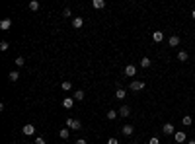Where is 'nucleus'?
<instances>
[{"label": "nucleus", "instance_id": "obj_1", "mask_svg": "<svg viewBox=\"0 0 195 144\" xmlns=\"http://www.w3.org/2000/svg\"><path fill=\"white\" fill-rule=\"evenodd\" d=\"M64 125H66V129H70V130H78L82 127V123L78 121V119H66Z\"/></svg>", "mask_w": 195, "mask_h": 144}, {"label": "nucleus", "instance_id": "obj_2", "mask_svg": "<svg viewBox=\"0 0 195 144\" xmlns=\"http://www.w3.org/2000/svg\"><path fill=\"white\" fill-rule=\"evenodd\" d=\"M129 88L133 90V92H140V90H144V82L143 80H133L129 84Z\"/></svg>", "mask_w": 195, "mask_h": 144}, {"label": "nucleus", "instance_id": "obj_3", "mask_svg": "<svg viewBox=\"0 0 195 144\" xmlns=\"http://www.w3.org/2000/svg\"><path fill=\"white\" fill-rule=\"evenodd\" d=\"M174 140H176L178 144H184L185 140H187V136H185L184 130H176V134H174Z\"/></svg>", "mask_w": 195, "mask_h": 144}, {"label": "nucleus", "instance_id": "obj_4", "mask_svg": "<svg viewBox=\"0 0 195 144\" xmlns=\"http://www.w3.org/2000/svg\"><path fill=\"white\" fill-rule=\"evenodd\" d=\"M22 133L26 134V136H31V134H35V125H24V127H22Z\"/></svg>", "mask_w": 195, "mask_h": 144}, {"label": "nucleus", "instance_id": "obj_5", "mask_svg": "<svg viewBox=\"0 0 195 144\" xmlns=\"http://www.w3.org/2000/svg\"><path fill=\"white\" fill-rule=\"evenodd\" d=\"M162 133L164 134H176V129H174L172 123H166V125H162Z\"/></svg>", "mask_w": 195, "mask_h": 144}, {"label": "nucleus", "instance_id": "obj_6", "mask_svg": "<svg viewBox=\"0 0 195 144\" xmlns=\"http://www.w3.org/2000/svg\"><path fill=\"white\" fill-rule=\"evenodd\" d=\"M82 26H84V20H82L80 16H74V18H72V27H74V29H80Z\"/></svg>", "mask_w": 195, "mask_h": 144}, {"label": "nucleus", "instance_id": "obj_7", "mask_svg": "<svg viewBox=\"0 0 195 144\" xmlns=\"http://www.w3.org/2000/svg\"><path fill=\"white\" fill-rule=\"evenodd\" d=\"M10 27H12V20L10 18H4L2 22H0V29H2V31H8Z\"/></svg>", "mask_w": 195, "mask_h": 144}, {"label": "nucleus", "instance_id": "obj_8", "mask_svg": "<svg viewBox=\"0 0 195 144\" xmlns=\"http://www.w3.org/2000/svg\"><path fill=\"white\" fill-rule=\"evenodd\" d=\"M125 74H127L129 78L137 76V66H135V64H127V66H125Z\"/></svg>", "mask_w": 195, "mask_h": 144}, {"label": "nucleus", "instance_id": "obj_9", "mask_svg": "<svg viewBox=\"0 0 195 144\" xmlns=\"http://www.w3.org/2000/svg\"><path fill=\"white\" fill-rule=\"evenodd\" d=\"M121 133L125 134V136H131V134L135 133V127H133V125H123L121 127Z\"/></svg>", "mask_w": 195, "mask_h": 144}, {"label": "nucleus", "instance_id": "obj_10", "mask_svg": "<svg viewBox=\"0 0 195 144\" xmlns=\"http://www.w3.org/2000/svg\"><path fill=\"white\" fill-rule=\"evenodd\" d=\"M180 43H181L180 35H172V37H170V39H168V45H170V47H178V45H180Z\"/></svg>", "mask_w": 195, "mask_h": 144}, {"label": "nucleus", "instance_id": "obj_11", "mask_svg": "<svg viewBox=\"0 0 195 144\" xmlns=\"http://www.w3.org/2000/svg\"><path fill=\"white\" fill-rule=\"evenodd\" d=\"M117 113L121 115V117H129L131 115V107L129 105H121V109H117Z\"/></svg>", "mask_w": 195, "mask_h": 144}, {"label": "nucleus", "instance_id": "obj_12", "mask_svg": "<svg viewBox=\"0 0 195 144\" xmlns=\"http://www.w3.org/2000/svg\"><path fill=\"white\" fill-rule=\"evenodd\" d=\"M63 107L64 109H72L74 107V97H64L63 100Z\"/></svg>", "mask_w": 195, "mask_h": 144}, {"label": "nucleus", "instance_id": "obj_13", "mask_svg": "<svg viewBox=\"0 0 195 144\" xmlns=\"http://www.w3.org/2000/svg\"><path fill=\"white\" fill-rule=\"evenodd\" d=\"M152 41H154V43L164 41V33H162V31H152Z\"/></svg>", "mask_w": 195, "mask_h": 144}, {"label": "nucleus", "instance_id": "obj_14", "mask_svg": "<svg viewBox=\"0 0 195 144\" xmlns=\"http://www.w3.org/2000/svg\"><path fill=\"white\" fill-rule=\"evenodd\" d=\"M92 6L96 10H102V8H105V0H92Z\"/></svg>", "mask_w": 195, "mask_h": 144}, {"label": "nucleus", "instance_id": "obj_15", "mask_svg": "<svg viewBox=\"0 0 195 144\" xmlns=\"http://www.w3.org/2000/svg\"><path fill=\"white\" fill-rule=\"evenodd\" d=\"M140 66H143V68H150L152 66V60L148 59V57H143V59H140Z\"/></svg>", "mask_w": 195, "mask_h": 144}, {"label": "nucleus", "instance_id": "obj_16", "mask_svg": "<svg viewBox=\"0 0 195 144\" xmlns=\"http://www.w3.org/2000/svg\"><path fill=\"white\" fill-rule=\"evenodd\" d=\"M125 96H127V92H125V90H123V88H119L117 92H115V97H117L119 101H121V100H125Z\"/></svg>", "mask_w": 195, "mask_h": 144}, {"label": "nucleus", "instance_id": "obj_17", "mask_svg": "<svg viewBox=\"0 0 195 144\" xmlns=\"http://www.w3.org/2000/svg\"><path fill=\"white\" fill-rule=\"evenodd\" d=\"M189 59V55H187V51H180L178 53V60H181V63H185V60Z\"/></svg>", "mask_w": 195, "mask_h": 144}, {"label": "nucleus", "instance_id": "obj_18", "mask_svg": "<svg viewBox=\"0 0 195 144\" xmlns=\"http://www.w3.org/2000/svg\"><path fill=\"white\" fill-rule=\"evenodd\" d=\"M8 78H10V82H18V80H20V72H18V70H12Z\"/></svg>", "mask_w": 195, "mask_h": 144}, {"label": "nucleus", "instance_id": "obj_19", "mask_svg": "<svg viewBox=\"0 0 195 144\" xmlns=\"http://www.w3.org/2000/svg\"><path fill=\"white\" fill-rule=\"evenodd\" d=\"M68 130H70V129H59V136L63 138V140H66V138H68V134H70Z\"/></svg>", "mask_w": 195, "mask_h": 144}, {"label": "nucleus", "instance_id": "obj_20", "mask_svg": "<svg viewBox=\"0 0 195 144\" xmlns=\"http://www.w3.org/2000/svg\"><path fill=\"white\" fill-rule=\"evenodd\" d=\"M117 109H109L107 111V119H109V121H113V119H117Z\"/></svg>", "mask_w": 195, "mask_h": 144}, {"label": "nucleus", "instance_id": "obj_21", "mask_svg": "<svg viewBox=\"0 0 195 144\" xmlns=\"http://www.w3.org/2000/svg\"><path fill=\"white\" fill-rule=\"evenodd\" d=\"M39 6H41V4L37 2V0H31V2H30V10L31 12H37V10H39Z\"/></svg>", "mask_w": 195, "mask_h": 144}, {"label": "nucleus", "instance_id": "obj_22", "mask_svg": "<svg viewBox=\"0 0 195 144\" xmlns=\"http://www.w3.org/2000/svg\"><path fill=\"white\" fill-rule=\"evenodd\" d=\"M74 100L82 101V100H84V92H82V90H76V92H74Z\"/></svg>", "mask_w": 195, "mask_h": 144}, {"label": "nucleus", "instance_id": "obj_23", "mask_svg": "<svg viewBox=\"0 0 195 144\" xmlns=\"http://www.w3.org/2000/svg\"><path fill=\"white\" fill-rule=\"evenodd\" d=\"M191 123H193V119L189 117V115H185V117L181 119V125H184V127H189V125H191Z\"/></svg>", "mask_w": 195, "mask_h": 144}, {"label": "nucleus", "instance_id": "obj_24", "mask_svg": "<svg viewBox=\"0 0 195 144\" xmlns=\"http://www.w3.org/2000/svg\"><path fill=\"white\" fill-rule=\"evenodd\" d=\"M61 88H63V90H64V92H68V90H72V84H70V82H68V80H64V82H63V84H61Z\"/></svg>", "mask_w": 195, "mask_h": 144}, {"label": "nucleus", "instance_id": "obj_25", "mask_svg": "<svg viewBox=\"0 0 195 144\" xmlns=\"http://www.w3.org/2000/svg\"><path fill=\"white\" fill-rule=\"evenodd\" d=\"M24 64H26V59H24V57H18V59H16V66H24Z\"/></svg>", "mask_w": 195, "mask_h": 144}, {"label": "nucleus", "instance_id": "obj_26", "mask_svg": "<svg viewBox=\"0 0 195 144\" xmlns=\"http://www.w3.org/2000/svg\"><path fill=\"white\" fill-rule=\"evenodd\" d=\"M8 49H10L8 41H2V43H0V51H8Z\"/></svg>", "mask_w": 195, "mask_h": 144}, {"label": "nucleus", "instance_id": "obj_27", "mask_svg": "<svg viewBox=\"0 0 195 144\" xmlns=\"http://www.w3.org/2000/svg\"><path fill=\"white\" fill-rule=\"evenodd\" d=\"M70 16H72V12H70L68 8H64L63 10V18H70Z\"/></svg>", "mask_w": 195, "mask_h": 144}, {"label": "nucleus", "instance_id": "obj_28", "mask_svg": "<svg viewBox=\"0 0 195 144\" xmlns=\"http://www.w3.org/2000/svg\"><path fill=\"white\" fill-rule=\"evenodd\" d=\"M148 144H160V138L158 136H152L150 140H148Z\"/></svg>", "mask_w": 195, "mask_h": 144}, {"label": "nucleus", "instance_id": "obj_29", "mask_svg": "<svg viewBox=\"0 0 195 144\" xmlns=\"http://www.w3.org/2000/svg\"><path fill=\"white\" fill-rule=\"evenodd\" d=\"M35 144H45V138L43 136H37L35 138Z\"/></svg>", "mask_w": 195, "mask_h": 144}, {"label": "nucleus", "instance_id": "obj_30", "mask_svg": "<svg viewBox=\"0 0 195 144\" xmlns=\"http://www.w3.org/2000/svg\"><path fill=\"white\" fill-rule=\"evenodd\" d=\"M107 144H119V140H117V138H109V140H107Z\"/></svg>", "mask_w": 195, "mask_h": 144}, {"label": "nucleus", "instance_id": "obj_31", "mask_svg": "<svg viewBox=\"0 0 195 144\" xmlns=\"http://www.w3.org/2000/svg\"><path fill=\"white\" fill-rule=\"evenodd\" d=\"M74 144H88V142H86V138H78V140L74 142Z\"/></svg>", "mask_w": 195, "mask_h": 144}, {"label": "nucleus", "instance_id": "obj_32", "mask_svg": "<svg viewBox=\"0 0 195 144\" xmlns=\"http://www.w3.org/2000/svg\"><path fill=\"white\" fill-rule=\"evenodd\" d=\"M191 18H193V20H195V10H193V12H191Z\"/></svg>", "mask_w": 195, "mask_h": 144}, {"label": "nucleus", "instance_id": "obj_33", "mask_svg": "<svg viewBox=\"0 0 195 144\" xmlns=\"http://www.w3.org/2000/svg\"><path fill=\"white\" fill-rule=\"evenodd\" d=\"M187 144H195V140H189V142H187Z\"/></svg>", "mask_w": 195, "mask_h": 144}]
</instances>
